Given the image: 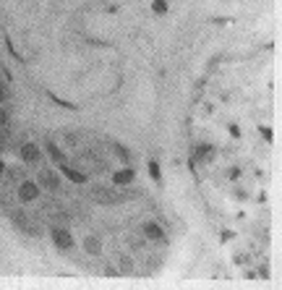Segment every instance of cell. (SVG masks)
<instances>
[{
	"mask_svg": "<svg viewBox=\"0 0 282 290\" xmlns=\"http://www.w3.org/2000/svg\"><path fill=\"white\" fill-rule=\"evenodd\" d=\"M50 238H52V243L60 248V251H71L73 248V235H71V230H65L63 225H52L50 227Z\"/></svg>",
	"mask_w": 282,
	"mask_h": 290,
	"instance_id": "6da1fadb",
	"label": "cell"
},
{
	"mask_svg": "<svg viewBox=\"0 0 282 290\" xmlns=\"http://www.w3.org/2000/svg\"><path fill=\"white\" fill-rule=\"evenodd\" d=\"M40 186H37V180H21V186H19V201H24V204H29V201H34L37 196H40Z\"/></svg>",
	"mask_w": 282,
	"mask_h": 290,
	"instance_id": "7a4b0ae2",
	"label": "cell"
},
{
	"mask_svg": "<svg viewBox=\"0 0 282 290\" xmlns=\"http://www.w3.org/2000/svg\"><path fill=\"white\" fill-rule=\"evenodd\" d=\"M37 186L40 188H47V191H60V178H58V173H52V170H44L40 173V178H37Z\"/></svg>",
	"mask_w": 282,
	"mask_h": 290,
	"instance_id": "3957f363",
	"label": "cell"
},
{
	"mask_svg": "<svg viewBox=\"0 0 282 290\" xmlns=\"http://www.w3.org/2000/svg\"><path fill=\"white\" fill-rule=\"evenodd\" d=\"M60 170H63V175L71 183H76V186H84V183H87L89 178H87V173H81V170H76V167H71L68 162H60Z\"/></svg>",
	"mask_w": 282,
	"mask_h": 290,
	"instance_id": "277c9868",
	"label": "cell"
},
{
	"mask_svg": "<svg viewBox=\"0 0 282 290\" xmlns=\"http://www.w3.org/2000/svg\"><path fill=\"white\" fill-rule=\"evenodd\" d=\"M21 159H24V162H40V159H42L40 147L32 144V141H26L24 147H21Z\"/></svg>",
	"mask_w": 282,
	"mask_h": 290,
	"instance_id": "5b68a950",
	"label": "cell"
},
{
	"mask_svg": "<svg viewBox=\"0 0 282 290\" xmlns=\"http://www.w3.org/2000/svg\"><path fill=\"white\" fill-rule=\"evenodd\" d=\"M133 178H136L133 167H123V170L112 173V186H128V183H133Z\"/></svg>",
	"mask_w": 282,
	"mask_h": 290,
	"instance_id": "8992f818",
	"label": "cell"
},
{
	"mask_svg": "<svg viewBox=\"0 0 282 290\" xmlns=\"http://www.w3.org/2000/svg\"><path fill=\"white\" fill-rule=\"evenodd\" d=\"M144 235H147L149 241H162L165 238V230L159 223H144Z\"/></svg>",
	"mask_w": 282,
	"mask_h": 290,
	"instance_id": "52a82bcc",
	"label": "cell"
},
{
	"mask_svg": "<svg viewBox=\"0 0 282 290\" xmlns=\"http://www.w3.org/2000/svg\"><path fill=\"white\" fill-rule=\"evenodd\" d=\"M91 196H94L97 201H115V194H112L110 188H105V186H94L91 188Z\"/></svg>",
	"mask_w": 282,
	"mask_h": 290,
	"instance_id": "ba28073f",
	"label": "cell"
},
{
	"mask_svg": "<svg viewBox=\"0 0 282 290\" xmlns=\"http://www.w3.org/2000/svg\"><path fill=\"white\" fill-rule=\"evenodd\" d=\"M84 248H87V254H91V256L102 254V243H100V238H94V235H89V238L84 241Z\"/></svg>",
	"mask_w": 282,
	"mask_h": 290,
	"instance_id": "9c48e42d",
	"label": "cell"
},
{
	"mask_svg": "<svg viewBox=\"0 0 282 290\" xmlns=\"http://www.w3.org/2000/svg\"><path fill=\"white\" fill-rule=\"evenodd\" d=\"M44 149H47V155L52 157V159H55V162L60 165V162H65V155H63V152H60L58 149V144H52V141H47V144H44Z\"/></svg>",
	"mask_w": 282,
	"mask_h": 290,
	"instance_id": "30bf717a",
	"label": "cell"
},
{
	"mask_svg": "<svg viewBox=\"0 0 282 290\" xmlns=\"http://www.w3.org/2000/svg\"><path fill=\"white\" fill-rule=\"evenodd\" d=\"M147 170H149V178L154 180V183H159V180H162V170H159V162H157V159H149Z\"/></svg>",
	"mask_w": 282,
	"mask_h": 290,
	"instance_id": "8fae6325",
	"label": "cell"
},
{
	"mask_svg": "<svg viewBox=\"0 0 282 290\" xmlns=\"http://www.w3.org/2000/svg\"><path fill=\"white\" fill-rule=\"evenodd\" d=\"M50 100L55 102V105H60L63 110H79V105H73V102H68V100H60V97H58V94H52V91H50Z\"/></svg>",
	"mask_w": 282,
	"mask_h": 290,
	"instance_id": "7c38bea8",
	"label": "cell"
},
{
	"mask_svg": "<svg viewBox=\"0 0 282 290\" xmlns=\"http://www.w3.org/2000/svg\"><path fill=\"white\" fill-rule=\"evenodd\" d=\"M212 152H215V147H212V144H199V147H196V157H212Z\"/></svg>",
	"mask_w": 282,
	"mask_h": 290,
	"instance_id": "4fadbf2b",
	"label": "cell"
},
{
	"mask_svg": "<svg viewBox=\"0 0 282 290\" xmlns=\"http://www.w3.org/2000/svg\"><path fill=\"white\" fill-rule=\"evenodd\" d=\"M112 149H115V155L120 157V159H123V162L128 165V162H131V155H128V149L123 147V144H115V147H112Z\"/></svg>",
	"mask_w": 282,
	"mask_h": 290,
	"instance_id": "5bb4252c",
	"label": "cell"
},
{
	"mask_svg": "<svg viewBox=\"0 0 282 290\" xmlns=\"http://www.w3.org/2000/svg\"><path fill=\"white\" fill-rule=\"evenodd\" d=\"M152 11H154L157 16H162V13H167V0H154V3H152Z\"/></svg>",
	"mask_w": 282,
	"mask_h": 290,
	"instance_id": "9a60e30c",
	"label": "cell"
},
{
	"mask_svg": "<svg viewBox=\"0 0 282 290\" xmlns=\"http://www.w3.org/2000/svg\"><path fill=\"white\" fill-rule=\"evenodd\" d=\"M259 131H261V136H264L266 141H272V139H274V131H272V128H266V126H259Z\"/></svg>",
	"mask_w": 282,
	"mask_h": 290,
	"instance_id": "2e32d148",
	"label": "cell"
},
{
	"mask_svg": "<svg viewBox=\"0 0 282 290\" xmlns=\"http://www.w3.org/2000/svg\"><path fill=\"white\" fill-rule=\"evenodd\" d=\"M5 50H8V52H11V55H13V58H16V60H21V58H19V52H16V50H13V42L8 40V37H5Z\"/></svg>",
	"mask_w": 282,
	"mask_h": 290,
	"instance_id": "e0dca14e",
	"label": "cell"
},
{
	"mask_svg": "<svg viewBox=\"0 0 282 290\" xmlns=\"http://www.w3.org/2000/svg\"><path fill=\"white\" fill-rule=\"evenodd\" d=\"M227 131H230V136H235V139H238V136H240V128L235 126V123H230V126H227Z\"/></svg>",
	"mask_w": 282,
	"mask_h": 290,
	"instance_id": "ac0fdd59",
	"label": "cell"
},
{
	"mask_svg": "<svg viewBox=\"0 0 282 290\" xmlns=\"http://www.w3.org/2000/svg\"><path fill=\"white\" fill-rule=\"evenodd\" d=\"M0 126H8V112L0 110Z\"/></svg>",
	"mask_w": 282,
	"mask_h": 290,
	"instance_id": "d6986e66",
	"label": "cell"
},
{
	"mask_svg": "<svg viewBox=\"0 0 282 290\" xmlns=\"http://www.w3.org/2000/svg\"><path fill=\"white\" fill-rule=\"evenodd\" d=\"M230 178H233V180L240 178V167H233V170H230Z\"/></svg>",
	"mask_w": 282,
	"mask_h": 290,
	"instance_id": "ffe728a7",
	"label": "cell"
},
{
	"mask_svg": "<svg viewBox=\"0 0 282 290\" xmlns=\"http://www.w3.org/2000/svg\"><path fill=\"white\" fill-rule=\"evenodd\" d=\"M3 102H5V89L0 87V105H3Z\"/></svg>",
	"mask_w": 282,
	"mask_h": 290,
	"instance_id": "44dd1931",
	"label": "cell"
},
{
	"mask_svg": "<svg viewBox=\"0 0 282 290\" xmlns=\"http://www.w3.org/2000/svg\"><path fill=\"white\" fill-rule=\"evenodd\" d=\"M3 170H5V165H3V162H0V175H3Z\"/></svg>",
	"mask_w": 282,
	"mask_h": 290,
	"instance_id": "7402d4cb",
	"label": "cell"
}]
</instances>
